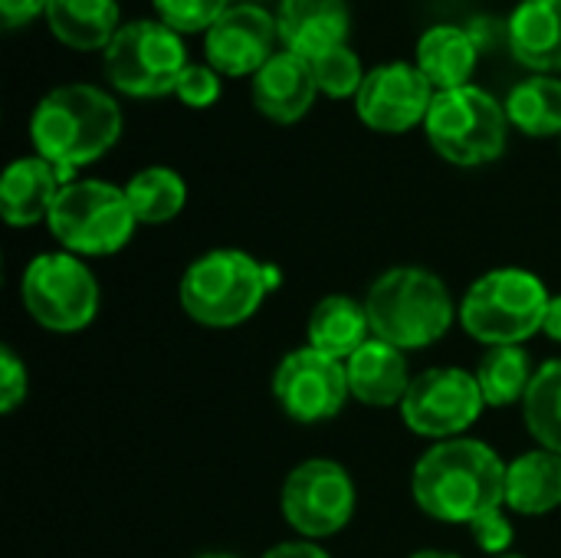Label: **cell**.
<instances>
[{"label": "cell", "instance_id": "obj_1", "mask_svg": "<svg viewBox=\"0 0 561 558\" xmlns=\"http://www.w3.org/2000/svg\"><path fill=\"white\" fill-rule=\"evenodd\" d=\"M411 497L431 520L470 526L486 510L506 506V460L477 437L431 444L414 464Z\"/></svg>", "mask_w": 561, "mask_h": 558}, {"label": "cell", "instance_id": "obj_2", "mask_svg": "<svg viewBox=\"0 0 561 558\" xmlns=\"http://www.w3.org/2000/svg\"><path fill=\"white\" fill-rule=\"evenodd\" d=\"M122 138V109L115 95L89 82L49 89L30 115V141L39 158L56 164L62 181L105 158Z\"/></svg>", "mask_w": 561, "mask_h": 558}, {"label": "cell", "instance_id": "obj_3", "mask_svg": "<svg viewBox=\"0 0 561 558\" xmlns=\"http://www.w3.org/2000/svg\"><path fill=\"white\" fill-rule=\"evenodd\" d=\"M362 303L368 309L371 335L401 352L437 345L460 312L450 286L434 270L417 263H401L375 276Z\"/></svg>", "mask_w": 561, "mask_h": 558}, {"label": "cell", "instance_id": "obj_4", "mask_svg": "<svg viewBox=\"0 0 561 558\" xmlns=\"http://www.w3.org/2000/svg\"><path fill=\"white\" fill-rule=\"evenodd\" d=\"M279 283L283 273L273 263H260L237 247H217L184 270L178 303L184 316L204 329H237L260 312Z\"/></svg>", "mask_w": 561, "mask_h": 558}, {"label": "cell", "instance_id": "obj_5", "mask_svg": "<svg viewBox=\"0 0 561 558\" xmlns=\"http://www.w3.org/2000/svg\"><path fill=\"white\" fill-rule=\"evenodd\" d=\"M549 299L552 293L533 270L496 266L470 283L460 299L457 322L473 342L486 349L523 345L542 332Z\"/></svg>", "mask_w": 561, "mask_h": 558}, {"label": "cell", "instance_id": "obj_6", "mask_svg": "<svg viewBox=\"0 0 561 558\" xmlns=\"http://www.w3.org/2000/svg\"><path fill=\"white\" fill-rule=\"evenodd\" d=\"M46 227L59 250L89 260L125 250L138 230V220L125 187L99 178H76L59 191Z\"/></svg>", "mask_w": 561, "mask_h": 558}, {"label": "cell", "instance_id": "obj_7", "mask_svg": "<svg viewBox=\"0 0 561 558\" xmlns=\"http://www.w3.org/2000/svg\"><path fill=\"white\" fill-rule=\"evenodd\" d=\"M506 105L483 86H460L437 92L424 132L431 148L457 168H483L506 151L510 138Z\"/></svg>", "mask_w": 561, "mask_h": 558}, {"label": "cell", "instance_id": "obj_8", "mask_svg": "<svg viewBox=\"0 0 561 558\" xmlns=\"http://www.w3.org/2000/svg\"><path fill=\"white\" fill-rule=\"evenodd\" d=\"M20 303L39 329L72 335L92 326L102 293L95 273L82 257L49 250L26 263L20 276Z\"/></svg>", "mask_w": 561, "mask_h": 558}, {"label": "cell", "instance_id": "obj_9", "mask_svg": "<svg viewBox=\"0 0 561 558\" xmlns=\"http://www.w3.org/2000/svg\"><path fill=\"white\" fill-rule=\"evenodd\" d=\"M184 36L161 20L122 23L108 49L102 53L105 79L115 92L128 99H161L174 95L178 79L187 69Z\"/></svg>", "mask_w": 561, "mask_h": 558}, {"label": "cell", "instance_id": "obj_10", "mask_svg": "<svg viewBox=\"0 0 561 558\" xmlns=\"http://www.w3.org/2000/svg\"><path fill=\"white\" fill-rule=\"evenodd\" d=\"M358 490L352 474L329 457H309L296 464L279 490V513L299 539H332L348 529L355 516Z\"/></svg>", "mask_w": 561, "mask_h": 558}, {"label": "cell", "instance_id": "obj_11", "mask_svg": "<svg viewBox=\"0 0 561 558\" xmlns=\"http://www.w3.org/2000/svg\"><path fill=\"white\" fill-rule=\"evenodd\" d=\"M398 411L411 434L440 444L467 437V431L486 411V401L473 372L460 365H437L414 375Z\"/></svg>", "mask_w": 561, "mask_h": 558}, {"label": "cell", "instance_id": "obj_12", "mask_svg": "<svg viewBox=\"0 0 561 558\" xmlns=\"http://www.w3.org/2000/svg\"><path fill=\"white\" fill-rule=\"evenodd\" d=\"M273 398L296 424L332 421L352 398L345 362H335L309 345L279 358L273 372Z\"/></svg>", "mask_w": 561, "mask_h": 558}, {"label": "cell", "instance_id": "obj_13", "mask_svg": "<svg viewBox=\"0 0 561 558\" xmlns=\"http://www.w3.org/2000/svg\"><path fill=\"white\" fill-rule=\"evenodd\" d=\"M437 89L427 82V76L404 59L381 62L368 69L358 95L355 112L362 125L381 135H404L427 122V112L434 105Z\"/></svg>", "mask_w": 561, "mask_h": 558}, {"label": "cell", "instance_id": "obj_14", "mask_svg": "<svg viewBox=\"0 0 561 558\" xmlns=\"http://www.w3.org/2000/svg\"><path fill=\"white\" fill-rule=\"evenodd\" d=\"M276 13L260 3H233L207 33L204 56L220 76H256L279 49Z\"/></svg>", "mask_w": 561, "mask_h": 558}, {"label": "cell", "instance_id": "obj_15", "mask_svg": "<svg viewBox=\"0 0 561 558\" xmlns=\"http://www.w3.org/2000/svg\"><path fill=\"white\" fill-rule=\"evenodd\" d=\"M316 95H319V86H316L312 62L289 49H279L250 79L253 109L276 125H296L299 118H306L309 109L316 105Z\"/></svg>", "mask_w": 561, "mask_h": 558}, {"label": "cell", "instance_id": "obj_16", "mask_svg": "<svg viewBox=\"0 0 561 558\" xmlns=\"http://www.w3.org/2000/svg\"><path fill=\"white\" fill-rule=\"evenodd\" d=\"M276 30L283 49L312 62L329 49L345 46L352 30V10L348 0H279Z\"/></svg>", "mask_w": 561, "mask_h": 558}, {"label": "cell", "instance_id": "obj_17", "mask_svg": "<svg viewBox=\"0 0 561 558\" xmlns=\"http://www.w3.org/2000/svg\"><path fill=\"white\" fill-rule=\"evenodd\" d=\"M66 187L56 164L39 155H23L7 164L0 178V217L10 227L46 224L59 191Z\"/></svg>", "mask_w": 561, "mask_h": 558}, {"label": "cell", "instance_id": "obj_18", "mask_svg": "<svg viewBox=\"0 0 561 558\" xmlns=\"http://www.w3.org/2000/svg\"><path fill=\"white\" fill-rule=\"evenodd\" d=\"M345 375H348L352 398L365 408H401V401L414 382L408 352H401L375 335L345 362Z\"/></svg>", "mask_w": 561, "mask_h": 558}, {"label": "cell", "instance_id": "obj_19", "mask_svg": "<svg viewBox=\"0 0 561 558\" xmlns=\"http://www.w3.org/2000/svg\"><path fill=\"white\" fill-rule=\"evenodd\" d=\"M506 43L519 66L539 76H559L561 0H523L506 20Z\"/></svg>", "mask_w": 561, "mask_h": 558}, {"label": "cell", "instance_id": "obj_20", "mask_svg": "<svg viewBox=\"0 0 561 558\" xmlns=\"http://www.w3.org/2000/svg\"><path fill=\"white\" fill-rule=\"evenodd\" d=\"M480 62V43L470 26L434 23L421 33L414 46V66L427 76L437 92L470 86Z\"/></svg>", "mask_w": 561, "mask_h": 558}, {"label": "cell", "instance_id": "obj_21", "mask_svg": "<svg viewBox=\"0 0 561 558\" xmlns=\"http://www.w3.org/2000/svg\"><path fill=\"white\" fill-rule=\"evenodd\" d=\"M368 339H371V322H368L365 303L332 293L312 306L309 322H306L309 349H316L335 362H348Z\"/></svg>", "mask_w": 561, "mask_h": 558}, {"label": "cell", "instance_id": "obj_22", "mask_svg": "<svg viewBox=\"0 0 561 558\" xmlns=\"http://www.w3.org/2000/svg\"><path fill=\"white\" fill-rule=\"evenodd\" d=\"M43 16L49 33L76 53H105L122 30L118 0H49Z\"/></svg>", "mask_w": 561, "mask_h": 558}, {"label": "cell", "instance_id": "obj_23", "mask_svg": "<svg viewBox=\"0 0 561 558\" xmlns=\"http://www.w3.org/2000/svg\"><path fill=\"white\" fill-rule=\"evenodd\" d=\"M561 506V454L533 447L506 464V510L549 516Z\"/></svg>", "mask_w": 561, "mask_h": 558}, {"label": "cell", "instance_id": "obj_24", "mask_svg": "<svg viewBox=\"0 0 561 558\" xmlns=\"http://www.w3.org/2000/svg\"><path fill=\"white\" fill-rule=\"evenodd\" d=\"M510 125L529 138H561V79L559 76H526L506 95Z\"/></svg>", "mask_w": 561, "mask_h": 558}, {"label": "cell", "instance_id": "obj_25", "mask_svg": "<svg viewBox=\"0 0 561 558\" xmlns=\"http://www.w3.org/2000/svg\"><path fill=\"white\" fill-rule=\"evenodd\" d=\"M125 197L138 224L161 227V224H171L187 207V181L168 164H151L128 178Z\"/></svg>", "mask_w": 561, "mask_h": 558}, {"label": "cell", "instance_id": "obj_26", "mask_svg": "<svg viewBox=\"0 0 561 558\" xmlns=\"http://www.w3.org/2000/svg\"><path fill=\"white\" fill-rule=\"evenodd\" d=\"M473 375L486 408H510V405H523L536 378V365L523 345H493L483 352Z\"/></svg>", "mask_w": 561, "mask_h": 558}, {"label": "cell", "instance_id": "obj_27", "mask_svg": "<svg viewBox=\"0 0 561 558\" xmlns=\"http://www.w3.org/2000/svg\"><path fill=\"white\" fill-rule=\"evenodd\" d=\"M523 421L536 447L561 454V358L536 368V378L523 398Z\"/></svg>", "mask_w": 561, "mask_h": 558}, {"label": "cell", "instance_id": "obj_28", "mask_svg": "<svg viewBox=\"0 0 561 558\" xmlns=\"http://www.w3.org/2000/svg\"><path fill=\"white\" fill-rule=\"evenodd\" d=\"M312 72H316L319 95H329V99H355L365 76H368L358 53L348 43L329 49L319 59H312Z\"/></svg>", "mask_w": 561, "mask_h": 558}, {"label": "cell", "instance_id": "obj_29", "mask_svg": "<svg viewBox=\"0 0 561 558\" xmlns=\"http://www.w3.org/2000/svg\"><path fill=\"white\" fill-rule=\"evenodd\" d=\"M151 7L164 26L187 36V33H207L233 7V0H151Z\"/></svg>", "mask_w": 561, "mask_h": 558}, {"label": "cell", "instance_id": "obj_30", "mask_svg": "<svg viewBox=\"0 0 561 558\" xmlns=\"http://www.w3.org/2000/svg\"><path fill=\"white\" fill-rule=\"evenodd\" d=\"M470 539L477 543V549L483 556H506L513 553V543H516V529H513V520L506 513V506H496V510H486L483 516H477L470 526Z\"/></svg>", "mask_w": 561, "mask_h": 558}, {"label": "cell", "instance_id": "obj_31", "mask_svg": "<svg viewBox=\"0 0 561 558\" xmlns=\"http://www.w3.org/2000/svg\"><path fill=\"white\" fill-rule=\"evenodd\" d=\"M174 95L187 109H210L220 99V72L210 62H191L184 76L178 79Z\"/></svg>", "mask_w": 561, "mask_h": 558}, {"label": "cell", "instance_id": "obj_32", "mask_svg": "<svg viewBox=\"0 0 561 558\" xmlns=\"http://www.w3.org/2000/svg\"><path fill=\"white\" fill-rule=\"evenodd\" d=\"M30 395V372L26 362L13 352V345L0 349V414H13L26 405Z\"/></svg>", "mask_w": 561, "mask_h": 558}, {"label": "cell", "instance_id": "obj_33", "mask_svg": "<svg viewBox=\"0 0 561 558\" xmlns=\"http://www.w3.org/2000/svg\"><path fill=\"white\" fill-rule=\"evenodd\" d=\"M49 0H0V23L7 30H20L26 23H33L36 16L46 13Z\"/></svg>", "mask_w": 561, "mask_h": 558}, {"label": "cell", "instance_id": "obj_34", "mask_svg": "<svg viewBox=\"0 0 561 558\" xmlns=\"http://www.w3.org/2000/svg\"><path fill=\"white\" fill-rule=\"evenodd\" d=\"M263 558H332L319 543L312 539H293V543H279L273 549H266Z\"/></svg>", "mask_w": 561, "mask_h": 558}, {"label": "cell", "instance_id": "obj_35", "mask_svg": "<svg viewBox=\"0 0 561 558\" xmlns=\"http://www.w3.org/2000/svg\"><path fill=\"white\" fill-rule=\"evenodd\" d=\"M542 335H546V339H552V342H559V345H561V293H559V296H552V299H549V306H546V319H542Z\"/></svg>", "mask_w": 561, "mask_h": 558}, {"label": "cell", "instance_id": "obj_36", "mask_svg": "<svg viewBox=\"0 0 561 558\" xmlns=\"http://www.w3.org/2000/svg\"><path fill=\"white\" fill-rule=\"evenodd\" d=\"M408 558H463L457 556V553H444V549H421V553H414V556Z\"/></svg>", "mask_w": 561, "mask_h": 558}, {"label": "cell", "instance_id": "obj_37", "mask_svg": "<svg viewBox=\"0 0 561 558\" xmlns=\"http://www.w3.org/2000/svg\"><path fill=\"white\" fill-rule=\"evenodd\" d=\"M197 558H237V556H230V553H204V556H197Z\"/></svg>", "mask_w": 561, "mask_h": 558}, {"label": "cell", "instance_id": "obj_38", "mask_svg": "<svg viewBox=\"0 0 561 558\" xmlns=\"http://www.w3.org/2000/svg\"><path fill=\"white\" fill-rule=\"evenodd\" d=\"M233 3H260V7H263L266 0H233Z\"/></svg>", "mask_w": 561, "mask_h": 558}, {"label": "cell", "instance_id": "obj_39", "mask_svg": "<svg viewBox=\"0 0 561 558\" xmlns=\"http://www.w3.org/2000/svg\"><path fill=\"white\" fill-rule=\"evenodd\" d=\"M493 558H526V556H519V553H506V556H493Z\"/></svg>", "mask_w": 561, "mask_h": 558}]
</instances>
